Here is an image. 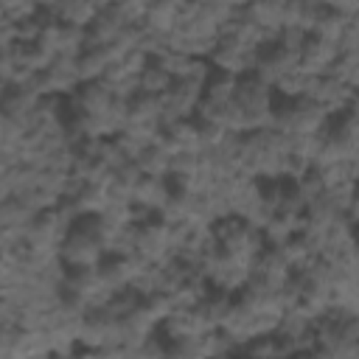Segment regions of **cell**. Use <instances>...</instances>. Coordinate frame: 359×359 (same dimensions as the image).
Masks as SVG:
<instances>
[{
  "label": "cell",
  "instance_id": "1",
  "mask_svg": "<svg viewBox=\"0 0 359 359\" xmlns=\"http://www.w3.org/2000/svg\"><path fill=\"white\" fill-rule=\"evenodd\" d=\"M79 101H81V109L84 112H95L98 115V112H104L109 107V90L101 81H90V84L81 87Z\"/></svg>",
  "mask_w": 359,
  "mask_h": 359
},
{
  "label": "cell",
  "instance_id": "2",
  "mask_svg": "<svg viewBox=\"0 0 359 359\" xmlns=\"http://www.w3.org/2000/svg\"><path fill=\"white\" fill-rule=\"evenodd\" d=\"M292 359H309V356H292Z\"/></svg>",
  "mask_w": 359,
  "mask_h": 359
}]
</instances>
